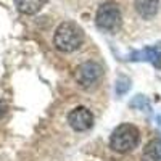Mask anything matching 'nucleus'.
<instances>
[{
    "label": "nucleus",
    "instance_id": "f257e3e1",
    "mask_svg": "<svg viewBox=\"0 0 161 161\" xmlns=\"http://www.w3.org/2000/svg\"><path fill=\"white\" fill-rule=\"evenodd\" d=\"M82 40H84L82 29L73 21H64L55 31V36H53V45H55V48H58L60 52L69 53V52L77 50L80 45H82Z\"/></svg>",
    "mask_w": 161,
    "mask_h": 161
},
{
    "label": "nucleus",
    "instance_id": "f03ea898",
    "mask_svg": "<svg viewBox=\"0 0 161 161\" xmlns=\"http://www.w3.org/2000/svg\"><path fill=\"white\" fill-rule=\"evenodd\" d=\"M139 142L140 132L130 123H123L116 126L110 136V147L116 153H129L139 145Z\"/></svg>",
    "mask_w": 161,
    "mask_h": 161
},
{
    "label": "nucleus",
    "instance_id": "7ed1b4c3",
    "mask_svg": "<svg viewBox=\"0 0 161 161\" xmlns=\"http://www.w3.org/2000/svg\"><path fill=\"white\" fill-rule=\"evenodd\" d=\"M95 24L102 31L113 32L121 26V10L116 2H105L98 7L95 15Z\"/></svg>",
    "mask_w": 161,
    "mask_h": 161
},
{
    "label": "nucleus",
    "instance_id": "20e7f679",
    "mask_svg": "<svg viewBox=\"0 0 161 161\" xmlns=\"http://www.w3.org/2000/svg\"><path fill=\"white\" fill-rule=\"evenodd\" d=\"M102 76H103V69L97 61H86L82 64H79L74 71L76 82L87 90L97 87L98 82L102 80Z\"/></svg>",
    "mask_w": 161,
    "mask_h": 161
},
{
    "label": "nucleus",
    "instance_id": "39448f33",
    "mask_svg": "<svg viewBox=\"0 0 161 161\" xmlns=\"http://www.w3.org/2000/svg\"><path fill=\"white\" fill-rule=\"evenodd\" d=\"M68 124L76 132H86L93 126V114L86 106H76L68 114Z\"/></svg>",
    "mask_w": 161,
    "mask_h": 161
},
{
    "label": "nucleus",
    "instance_id": "423d86ee",
    "mask_svg": "<svg viewBox=\"0 0 161 161\" xmlns=\"http://www.w3.org/2000/svg\"><path fill=\"white\" fill-rule=\"evenodd\" d=\"M129 61H147V63H152L155 68H161V42L150 45V47H145L142 50L137 52H132L127 55Z\"/></svg>",
    "mask_w": 161,
    "mask_h": 161
},
{
    "label": "nucleus",
    "instance_id": "0eeeda50",
    "mask_svg": "<svg viewBox=\"0 0 161 161\" xmlns=\"http://www.w3.org/2000/svg\"><path fill=\"white\" fill-rule=\"evenodd\" d=\"M158 0H136L134 2V8L143 19H152L158 13Z\"/></svg>",
    "mask_w": 161,
    "mask_h": 161
},
{
    "label": "nucleus",
    "instance_id": "6e6552de",
    "mask_svg": "<svg viewBox=\"0 0 161 161\" xmlns=\"http://www.w3.org/2000/svg\"><path fill=\"white\" fill-rule=\"evenodd\" d=\"M47 3V0H15V5L19 13L23 15H36L42 10V7Z\"/></svg>",
    "mask_w": 161,
    "mask_h": 161
},
{
    "label": "nucleus",
    "instance_id": "1a4fd4ad",
    "mask_svg": "<svg viewBox=\"0 0 161 161\" xmlns=\"http://www.w3.org/2000/svg\"><path fill=\"white\" fill-rule=\"evenodd\" d=\"M142 159L143 161H161V140L159 139H153L145 145Z\"/></svg>",
    "mask_w": 161,
    "mask_h": 161
},
{
    "label": "nucleus",
    "instance_id": "9d476101",
    "mask_svg": "<svg viewBox=\"0 0 161 161\" xmlns=\"http://www.w3.org/2000/svg\"><path fill=\"white\" fill-rule=\"evenodd\" d=\"M129 87H130V80L127 77L121 76L116 80V93H118V95H124V93L129 90Z\"/></svg>",
    "mask_w": 161,
    "mask_h": 161
},
{
    "label": "nucleus",
    "instance_id": "9b49d317",
    "mask_svg": "<svg viewBox=\"0 0 161 161\" xmlns=\"http://www.w3.org/2000/svg\"><path fill=\"white\" fill-rule=\"evenodd\" d=\"M129 105H130V106H140L142 111H145V110L148 111V110H150V103L147 102V98H145V97H142V95H137V97L134 98Z\"/></svg>",
    "mask_w": 161,
    "mask_h": 161
},
{
    "label": "nucleus",
    "instance_id": "f8f14e48",
    "mask_svg": "<svg viewBox=\"0 0 161 161\" xmlns=\"http://www.w3.org/2000/svg\"><path fill=\"white\" fill-rule=\"evenodd\" d=\"M5 110H7V108H5V105H3L2 102H0V118H2V116L5 114Z\"/></svg>",
    "mask_w": 161,
    "mask_h": 161
}]
</instances>
